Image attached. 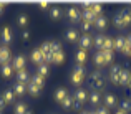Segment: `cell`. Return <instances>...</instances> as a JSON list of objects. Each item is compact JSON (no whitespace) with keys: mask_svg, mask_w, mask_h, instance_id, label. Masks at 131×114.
<instances>
[{"mask_svg":"<svg viewBox=\"0 0 131 114\" xmlns=\"http://www.w3.org/2000/svg\"><path fill=\"white\" fill-rule=\"evenodd\" d=\"M121 13H123V23H125V28H128V27L131 25V8L121 10Z\"/></svg>","mask_w":131,"mask_h":114,"instance_id":"4dcf8cb0","label":"cell"},{"mask_svg":"<svg viewBox=\"0 0 131 114\" xmlns=\"http://www.w3.org/2000/svg\"><path fill=\"white\" fill-rule=\"evenodd\" d=\"M12 74H13L12 63H7V65H2V66H0V76H2V78H10Z\"/></svg>","mask_w":131,"mask_h":114,"instance_id":"e0dca14e","label":"cell"},{"mask_svg":"<svg viewBox=\"0 0 131 114\" xmlns=\"http://www.w3.org/2000/svg\"><path fill=\"white\" fill-rule=\"evenodd\" d=\"M93 63H95V66L98 68H103V66H106V63H105V56H103V53L101 51H96L95 55H93Z\"/></svg>","mask_w":131,"mask_h":114,"instance_id":"2e32d148","label":"cell"},{"mask_svg":"<svg viewBox=\"0 0 131 114\" xmlns=\"http://www.w3.org/2000/svg\"><path fill=\"white\" fill-rule=\"evenodd\" d=\"M50 60H51V63H53V65H61V63H63V60H65L63 51H58V53H51Z\"/></svg>","mask_w":131,"mask_h":114,"instance_id":"484cf974","label":"cell"},{"mask_svg":"<svg viewBox=\"0 0 131 114\" xmlns=\"http://www.w3.org/2000/svg\"><path fill=\"white\" fill-rule=\"evenodd\" d=\"M80 114H88V111H81V112H80Z\"/></svg>","mask_w":131,"mask_h":114,"instance_id":"f907efd6","label":"cell"},{"mask_svg":"<svg viewBox=\"0 0 131 114\" xmlns=\"http://www.w3.org/2000/svg\"><path fill=\"white\" fill-rule=\"evenodd\" d=\"M38 48L42 50L43 56H51V41H43Z\"/></svg>","mask_w":131,"mask_h":114,"instance_id":"f1b7e54d","label":"cell"},{"mask_svg":"<svg viewBox=\"0 0 131 114\" xmlns=\"http://www.w3.org/2000/svg\"><path fill=\"white\" fill-rule=\"evenodd\" d=\"M91 27H93L91 22H81V30H83L85 33H88L90 30H91Z\"/></svg>","mask_w":131,"mask_h":114,"instance_id":"60d3db41","label":"cell"},{"mask_svg":"<svg viewBox=\"0 0 131 114\" xmlns=\"http://www.w3.org/2000/svg\"><path fill=\"white\" fill-rule=\"evenodd\" d=\"M30 81H32V83H33L35 86H38L40 89H43V86H45V79L42 78V76H38V74L35 73V74L32 76V78H30Z\"/></svg>","mask_w":131,"mask_h":114,"instance_id":"e575fe53","label":"cell"},{"mask_svg":"<svg viewBox=\"0 0 131 114\" xmlns=\"http://www.w3.org/2000/svg\"><path fill=\"white\" fill-rule=\"evenodd\" d=\"M103 50L115 51V38H111V36H106V38H105V45H103Z\"/></svg>","mask_w":131,"mask_h":114,"instance_id":"d590c367","label":"cell"},{"mask_svg":"<svg viewBox=\"0 0 131 114\" xmlns=\"http://www.w3.org/2000/svg\"><path fill=\"white\" fill-rule=\"evenodd\" d=\"M116 104H118V101H116V96L111 94V93H108V94L105 96V106H106L108 109H111V108H116Z\"/></svg>","mask_w":131,"mask_h":114,"instance_id":"ffe728a7","label":"cell"},{"mask_svg":"<svg viewBox=\"0 0 131 114\" xmlns=\"http://www.w3.org/2000/svg\"><path fill=\"white\" fill-rule=\"evenodd\" d=\"M121 71H123V68L119 66V65H115V66H111L108 78H110V81H111L113 84L119 86V76H121Z\"/></svg>","mask_w":131,"mask_h":114,"instance_id":"8992f818","label":"cell"},{"mask_svg":"<svg viewBox=\"0 0 131 114\" xmlns=\"http://www.w3.org/2000/svg\"><path fill=\"white\" fill-rule=\"evenodd\" d=\"M88 91L83 88H77V91L73 93V109H80L85 103L88 101Z\"/></svg>","mask_w":131,"mask_h":114,"instance_id":"3957f363","label":"cell"},{"mask_svg":"<svg viewBox=\"0 0 131 114\" xmlns=\"http://www.w3.org/2000/svg\"><path fill=\"white\" fill-rule=\"evenodd\" d=\"M86 60H88V53H86V50H80V48H78V51L75 53V61H77V65L83 66V65L86 63Z\"/></svg>","mask_w":131,"mask_h":114,"instance_id":"5bb4252c","label":"cell"},{"mask_svg":"<svg viewBox=\"0 0 131 114\" xmlns=\"http://www.w3.org/2000/svg\"><path fill=\"white\" fill-rule=\"evenodd\" d=\"M3 8H5V5H3V3H0V13L3 12Z\"/></svg>","mask_w":131,"mask_h":114,"instance_id":"c3c4849f","label":"cell"},{"mask_svg":"<svg viewBox=\"0 0 131 114\" xmlns=\"http://www.w3.org/2000/svg\"><path fill=\"white\" fill-rule=\"evenodd\" d=\"M125 45H126V36H125V35H119L118 38H115V50L123 51Z\"/></svg>","mask_w":131,"mask_h":114,"instance_id":"d4e9b609","label":"cell"},{"mask_svg":"<svg viewBox=\"0 0 131 114\" xmlns=\"http://www.w3.org/2000/svg\"><path fill=\"white\" fill-rule=\"evenodd\" d=\"M3 108H5V103H3L2 96H0V111H3Z\"/></svg>","mask_w":131,"mask_h":114,"instance_id":"bcb514c9","label":"cell"},{"mask_svg":"<svg viewBox=\"0 0 131 114\" xmlns=\"http://www.w3.org/2000/svg\"><path fill=\"white\" fill-rule=\"evenodd\" d=\"M129 89H131V83H129Z\"/></svg>","mask_w":131,"mask_h":114,"instance_id":"db71d44e","label":"cell"},{"mask_svg":"<svg viewBox=\"0 0 131 114\" xmlns=\"http://www.w3.org/2000/svg\"><path fill=\"white\" fill-rule=\"evenodd\" d=\"M88 81H90V88H91V91H100V89L105 88V76H103L101 70L93 71V73L90 74Z\"/></svg>","mask_w":131,"mask_h":114,"instance_id":"7a4b0ae2","label":"cell"},{"mask_svg":"<svg viewBox=\"0 0 131 114\" xmlns=\"http://www.w3.org/2000/svg\"><path fill=\"white\" fill-rule=\"evenodd\" d=\"M101 53H103V56H105V63L106 65H111V61H113V51H110V50H101Z\"/></svg>","mask_w":131,"mask_h":114,"instance_id":"f35d334b","label":"cell"},{"mask_svg":"<svg viewBox=\"0 0 131 114\" xmlns=\"http://www.w3.org/2000/svg\"><path fill=\"white\" fill-rule=\"evenodd\" d=\"M67 96H70V94H68V89H67V88H63V86H60V88L55 91L53 99L58 103V104H61V103L65 101V98H67Z\"/></svg>","mask_w":131,"mask_h":114,"instance_id":"30bf717a","label":"cell"},{"mask_svg":"<svg viewBox=\"0 0 131 114\" xmlns=\"http://www.w3.org/2000/svg\"><path fill=\"white\" fill-rule=\"evenodd\" d=\"M15 93H13V89L12 88H7L5 91L2 93V99H3V103H5V106L7 104H13V101H15Z\"/></svg>","mask_w":131,"mask_h":114,"instance_id":"4fadbf2b","label":"cell"},{"mask_svg":"<svg viewBox=\"0 0 131 114\" xmlns=\"http://www.w3.org/2000/svg\"><path fill=\"white\" fill-rule=\"evenodd\" d=\"M48 73H50V68H48V65L42 63V65H38V66H37V74H38V76H42L43 79L48 76Z\"/></svg>","mask_w":131,"mask_h":114,"instance_id":"4316f807","label":"cell"},{"mask_svg":"<svg viewBox=\"0 0 131 114\" xmlns=\"http://www.w3.org/2000/svg\"><path fill=\"white\" fill-rule=\"evenodd\" d=\"M12 40H13L12 30H10L8 27H3V28L0 30V43H2L3 46H8V45L12 43Z\"/></svg>","mask_w":131,"mask_h":114,"instance_id":"5b68a950","label":"cell"},{"mask_svg":"<svg viewBox=\"0 0 131 114\" xmlns=\"http://www.w3.org/2000/svg\"><path fill=\"white\" fill-rule=\"evenodd\" d=\"M58 51H63L61 50V43L60 41H51V53H58Z\"/></svg>","mask_w":131,"mask_h":114,"instance_id":"ab89813d","label":"cell"},{"mask_svg":"<svg viewBox=\"0 0 131 114\" xmlns=\"http://www.w3.org/2000/svg\"><path fill=\"white\" fill-rule=\"evenodd\" d=\"M17 23H18L20 28H25V27L28 25V15H27V13H20V15L17 17Z\"/></svg>","mask_w":131,"mask_h":114,"instance_id":"836d02e7","label":"cell"},{"mask_svg":"<svg viewBox=\"0 0 131 114\" xmlns=\"http://www.w3.org/2000/svg\"><path fill=\"white\" fill-rule=\"evenodd\" d=\"M126 41H128V43H131V33H128V35H126Z\"/></svg>","mask_w":131,"mask_h":114,"instance_id":"7dc6e473","label":"cell"},{"mask_svg":"<svg viewBox=\"0 0 131 114\" xmlns=\"http://www.w3.org/2000/svg\"><path fill=\"white\" fill-rule=\"evenodd\" d=\"M13 93H15V96H23L27 93V84H22V83H15L13 84Z\"/></svg>","mask_w":131,"mask_h":114,"instance_id":"cb8c5ba5","label":"cell"},{"mask_svg":"<svg viewBox=\"0 0 131 114\" xmlns=\"http://www.w3.org/2000/svg\"><path fill=\"white\" fill-rule=\"evenodd\" d=\"M30 61H32V63H35L37 66L43 63V53H42V50H40V48H35V50L30 53Z\"/></svg>","mask_w":131,"mask_h":114,"instance_id":"7c38bea8","label":"cell"},{"mask_svg":"<svg viewBox=\"0 0 131 114\" xmlns=\"http://www.w3.org/2000/svg\"><path fill=\"white\" fill-rule=\"evenodd\" d=\"M12 66L15 71H22V70H27V60L23 55H17V56H13L12 60Z\"/></svg>","mask_w":131,"mask_h":114,"instance_id":"52a82bcc","label":"cell"},{"mask_svg":"<svg viewBox=\"0 0 131 114\" xmlns=\"http://www.w3.org/2000/svg\"><path fill=\"white\" fill-rule=\"evenodd\" d=\"M96 114H110V109L106 108V106H100L98 109H95Z\"/></svg>","mask_w":131,"mask_h":114,"instance_id":"7bdbcfd3","label":"cell"},{"mask_svg":"<svg viewBox=\"0 0 131 114\" xmlns=\"http://www.w3.org/2000/svg\"><path fill=\"white\" fill-rule=\"evenodd\" d=\"M91 45H93V38L90 36L88 33L81 35V36H80V40H78V46H80V50H88Z\"/></svg>","mask_w":131,"mask_h":114,"instance_id":"9c48e42d","label":"cell"},{"mask_svg":"<svg viewBox=\"0 0 131 114\" xmlns=\"http://www.w3.org/2000/svg\"><path fill=\"white\" fill-rule=\"evenodd\" d=\"M2 112H3V111H0V114H2Z\"/></svg>","mask_w":131,"mask_h":114,"instance_id":"11a10c76","label":"cell"},{"mask_svg":"<svg viewBox=\"0 0 131 114\" xmlns=\"http://www.w3.org/2000/svg\"><path fill=\"white\" fill-rule=\"evenodd\" d=\"M119 109H121V111H125L126 114L131 112V99H123L121 104H119Z\"/></svg>","mask_w":131,"mask_h":114,"instance_id":"74e56055","label":"cell"},{"mask_svg":"<svg viewBox=\"0 0 131 114\" xmlns=\"http://www.w3.org/2000/svg\"><path fill=\"white\" fill-rule=\"evenodd\" d=\"M129 83H131V73L123 68L121 76H119V86H129Z\"/></svg>","mask_w":131,"mask_h":114,"instance_id":"d6986e66","label":"cell"},{"mask_svg":"<svg viewBox=\"0 0 131 114\" xmlns=\"http://www.w3.org/2000/svg\"><path fill=\"white\" fill-rule=\"evenodd\" d=\"M86 10H90V12H91L95 17H101L103 15V7L100 5V3H91V5H90V8H86Z\"/></svg>","mask_w":131,"mask_h":114,"instance_id":"83f0119b","label":"cell"},{"mask_svg":"<svg viewBox=\"0 0 131 114\" xmlns=\"http://www.w3.org/2000/svg\"><path fill=\"white\" fill-rule=\"evenodd\" d=\"M7 63H12V53H10L8 46H0V66Z\"/></svg>","mask_w":131,"mask_h":114,"instance_id":"ba28073f","label":"cell"},{"mask_svg":"<svg viewBox=\"0 0 131 114\" xmlns=\"http://www.w3.org/2000/svg\"><path fill=\"white\" fill-rule=\"evenodd\" d=\"M113 22H115V27H116V28H119V30H125V23H123V13H121V12H118V13L115 15Z\"/></svg>","mask_w":131,"mask_h":114,"instance_id":"d6a6232c","label":"cell"},{"mask_svg":"<svg viewBox=\"0 0 131 114\" xmlns=\"http://www.w3.org/2000/svg\"><path fill=\"white\" fill-rule=\"evenodd\" d=\"M38 5H40V8H42V10H47V8H50V3H48V2H40Z\"/></svg>","mask_w":131,"mask_h":114,"instance_id":"ee69618b","label":"cell"},{"mask_svg":"<svg viewBox=\"0 0 131 114\" xmlns=\"http://www.w3.org/2000/svg\"><path fill=\"white\" fill-rule=\"evenodd\" d=\"M27 111H28V106L25 103H17L13 108V114H27Z\"/></svg>","mask_w":131,"mask_h":114,"instance_id":"1f68e13d","label":"cell"},{"mask_svg":"<svg viewBox=\"0 0 131 114\" xmlns=\"http://www.w3.org/2000/svg\"><path fill=\"white\" fill-rule=\"evenodd\" d=\"M27 93H30V96H33V98H37V96H40V93H42V89L38 88V86H35L32 81L27 83Z\"/></svg>","mask_w":131,"mask_h":114,"instance_id":"7402d4cb","label":"cell"},{"mask_svg":"<svg viewBox=\"0 0 131 114\" xmlns=\"http://www.w3.org/2000/svg\"><path fill=\"white\" fill-rule=\"evenodd\" d=\"M121 53L126 55V56H131V43H128V41H126V45H125V48H123Z\"/></svg>","mask_w":131,"mask_h":114,"instance_id":"b9f144b4","label":"cell"},{"mask_svg":"<svg viewBox=\"0 0 131 114\" xmlns=\"http://www.w3.org/2000/svg\"><path fill=\"white\" fill-rule=\"evenodd\" d=\"M85 78H86V70H85V66L77 65L70 73V83L75 86V88H80L81 83L85 81Z\"/></svg>","mask_w":131,"mask_h":114,"instance_id":"6da1fadb","label":"cell"},{"mask_svg":"<svg viewBox=\"0 0 131 114\" xmlns=\"http://www.w3.org/2000/svg\"><path fill=\"white\" fill-rule=\"evenodd\" d=\"M61 15H63V12H61L60 7H51L50 8V18L51 20H60Z\"/></svg>","mask_w":131,"mask_h":114,"instance_id":"f546056e","label":"cell"},{"mask_svg":"<svg viewBox=\"0 0 131 114\" xmlns=\"http://www.w3.org/2000/svg\"><path fill=\"white\" fill-rule=\"evenodd\" d=\"M65 38H67V41H70V43H78L80 33H78L77 28H68L67 32H65Z\"/></svg>","mask_w":131,"mask_h":114,"instance_id":"8fae6325","label":"cell"},{"mask_svg":"<svg viewBox=\"0 0 131 114\" xmlns=\"http://www.w3.org/2000/svg\"><path fill=\"white\" fill-rule=\"evenodd\" d=\"M115 114H126V112H125V111H121V109H118V111H116Z\"/></svg>","mask_w":131,"mask_h":114,"instance_id":"681fc988","label":"cell"},{"mask_svg":"<svg viewBox=\"0 0 131 114\" xmlns=\"http://www.w3.org/2000/svg\"><path fill=\"white\" fill-rule=\"evenodd\" d=\"M67 17L70 23H78V22H81V10L78 7H70L67 10Z\"/></svg>","mask_w":131,"mask_h":114,"instance_id":"277c9868","label":"cell"},{"mask_svg":"<svg viewBox=\"0 0 131 114\" xmlns=\"http://www.w3.org/2000/svg\"><path fill=\"white\" fill-rule=\"evenodd\" d=\"M88 114H96V112L95 111H88Z\"/></svg>","mask_w":131,"mask_h":114,"instance_id":"816d5d0a","label":"cell"},{"mask_svg":"<svg viewBox=\"0 0 131 114\" xmlns=\"http://www.w3.org/2000/svg\"><path fill=\"white\" fill-rule=\"evenodd\" d=\"M61 108L67 109V111L73 109V96H67V98H65V101L61 103Z\"/></svg>","mask_w":131,"mask_h":114,"instance_id":"8d00e7d4","label":"cell"},{"mask_svg":"<svg viewBox=\"0 0 131 114\" xmlns=\"http://www.w3.org/2000/svg\"><path fill=\"white\" fill-rule=\"evenodd\" d=\"M93 27H95V28L96 30H100V32H101V30H105L106 28V27H108V20H106V17H96V18H95V25H93Z\"/></svg>","mask_w":131,"mask_h":114,"instance_id":"ac0fdd59","label":"cell"},{"mask_svg":"<svg viewBox=\"0 0 131 114\" xmlns=\"http://www.w3.org/2000/svg\"><path fill=\"white\" fill-rule=\"evenodd\" d=\"M27 114H33V112H32V111H30V109H28V111H27Z\"/></svg>","mask_w":131,"mask_h":114,"instance_id":"f5cc1de1","label":"cell"},{"mask_svg":"<svg viewBox=\"0 0 131 114\" xmlns=\"http://www.w3.org/2000/svg\"><path fill=\"white\" fill-rule=\"evenodd\" d=\"M105 38H106V36H105V35H101V33H98V35L93 38V46H95L98 51H101V50H103V45H105Z\"/></svg>","mask_w":131,"mask_h":114,"instance_id":"44dd1931","label":"cell"},{"mask_svg":"<svg viewBox=\"0 0 131 114\" xmlns=\"http://www.w3.org/2000/svg\"><path fill=\"white\" fill-rule=\"evenodd\" d=\"M88 101L91 103L93 106H98L100 103H101V94H100L98 91H91V93H90V96H88Z\"/></svg>","mask_w":131,"mask_h":114,"instance_id":"603a6c76","label":"cell"},{"mask_svg":"<svg viewBox=\"0 0 131 114\" xmlns=\"http://www.w3.org/2000/svg\"><path fill=\"white\" fill-rule=\"evenodd\" d=\"M22 38H23V40H28V38H30V32H28V30H22Z\"/></svg>","mask_w":131,"mask_h":114,"instance_id":"f6af8a7d","label":"cell"},{"mask_svg":"<svg viewBox=\"0 0 131 114\" xmlns=\"http://www.w3.org/2000/svg\"><path fill=\"white\" fill-rule=\"evenodd\" d=\"M30 71L28 70H22V71H17V83H22V84H27L30 83Z\"/></svg>","mask_w":131,"mask_h":114,"instance_id":"9a60e30c","label":"cell"}]
</instances>
